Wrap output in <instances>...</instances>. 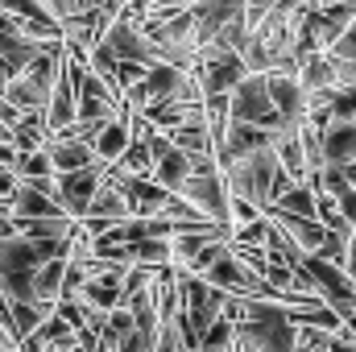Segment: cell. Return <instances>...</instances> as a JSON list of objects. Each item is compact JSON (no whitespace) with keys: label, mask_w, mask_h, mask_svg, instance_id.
I'll use <instances>...</instances> for the list:
<instances>
[{"label":"cell","mask_w":356,"mask_h":352,"mask_svg":"<svg viewBox=\"0 0 356 352\" xmlns=\"http://www.w3.org/2000/svg\"><path fill=\"white\" fill-rule=\"evenodd\" d=\"M220 175H224L228 195L249 199V203H257L261 211H266L269 203H273V199L290 186V178L282 175V162H277L273 145H261V150H253V154H245V158L228 162Z\"/></svg>","instance_id":"1"},{"label":"cell","mask_w":356,"mask_h":352,"mask_svg":"<svg viewBox=\"0 0 356 352\" xmlns=\"http://www.w3.org/2000/svg\"><path fill=\"white\" fill-rule=\"evenodd\" d=\"M186 71L195 75V83L203 88V95H228V91L249 75L245 58L236 50H228V46H216V42L211 46H199L195 50V63Z\"/></svg>","instance_id":"2"},{"label":"cell","mask_w":356,"mask_h":352,"mask_svg":"<svg viewBox=\"0 0 356 352\" xmlns=\"http://www.w3.org/2000/svg\"><path fill=\"white\" fill-rule=\"evenodd\" d=\"M228 104H232V120L261 125L266 133H273V129H282V125H286V120L273 112V99H269L266 75H245L236 88L228 91Z\"/></svg>","instance_id":"3"},{"label":"cell","mask_w":356,"mask_h":352,"mask_svg":"<svg viewBox=\"0 0 356 352\" xmlns=\"http://www.w3.org/2000/svg\"><path fill=\"white\" fill-rule=\"evenodd\" d=\"M178 195H182L186 203H195V211H199L203 220L232 228V195H228V186H224V175H220V170H216V175H191Z\"/></svg>","instance_id":"4"},{"label":"cell","mask_w":356,"mask_h":352,"mask_svg":"<svg viewBox=\"0 0 356 352\" xmlns=\"http://www.w3.org/2000/svg\"><path fill=\"white\" fill-rule=\"evenodd\" d=\"M104 170H108V162H91L83 170H71V175H54V199H58V207L71 216V220H83L91 207V199H95V191H99V182H104Z\"/></svg>","instance_id":"5"},{"label":"cell","mask_w":356,"mask_h":352,"mask_svg":"<svg viewBox=\"0 0 356 352\" xmlns=\"http://www.w3.org/2000/svg\"><path fill=\"white\" fill-rule=\"evenodd\" d=\"M99 42L112 50V58H116V63H145V67H154V63H158V54H154V46H149V38H145L141 21H133V17H124V13L108 25V33H104Z\"/></svg>","instance_id":"6"},{"label":"cell","mask_w":356,"mask_h":352,"mask_svg":"<svg viewBox=\"0 0 356 352\" xmlns=\"http://www.w3.org/2000/svg\"><path fill=\"white\" fill-rule=\"evenodd\" d=\"M269 99H273V112L286 120V125H302L307 120V91L298 88V75H282V71H269Z\"/></svg>","instance_id":"7"},{"label":"cell","mask_w":356,"mask_h":352,"mask_svg":"<svg viewBox=\"0 0 356 352\" xmlns=\"http://www.w3.org/2000/svg\"><path fill=\"white\" fill-rule=\"evenodd\" d=\"M79 120V108H75V79H71V71H67V58H63V71H58V79H54V88H50V99H46V129H50V137L54 133H63L67 125H75Z\"/></svg>","instance_id":"8"},{"label":"cell","mask_w":356,"mask_h":352,"mask_svg":"<svg viewBox=\"0 0 356 352\" xmlns=\"http://www.w3.org/2000/svg\"><path fill=\"white\" fill-rule=\"evenodd\" d=\"M129 116H133V112H129V108H120V116H112L108 125H99V133L91 137V150H95V158H99V162H108V166H112V162L129 150V141H133Z\"/></svg>","instance_id":"9"},{"label":"cell","mask_w":356,"mask_h":352,"mask_svg":"<svg viewBox=\"0 0 356 352\" xmlns=\"http://www.w3.org/2000/svg\"><path fill=\"white\" fill-rule=\"evenodd\" d=\"M46 154H50L54 175H71V170H83V166L95 162V150H91V141H83V137H50L46 141Z\"/></svg>","instance_id":"10"},{"label":"cell","mask_w":356,"mask_h":352,"mask_svg":"<svg viewBox=\"0 0 356 352\" xmlns=\"http://www.w3.org/2000/svg\"><path fill=\"white\" fill-rule=\"evenodd\" d=\"M323 162L327 166H353L356 162V120H332L323 129Z\"/></svg>","instance_id":"11"},{"label":"cell","mask_w":356,"mask_h":352,"mask_svg":"<svg viewBox=\"0 0 356 352\" xmlns=\"http://www.w3.org/2000/svg\"><path fill=\"white\" fill-rule=\"evenodd\" d=\"M298 88L307 91V95L336 88V63H332L327 50H315V54H302L298 58Z\"/></svg>","instance_id":"12"},{"label":"cell","mask_w":356,"mask_h":352,"mask_svg":"<svg viewBox=\"0 0 356 352\" xmlns=\"http://www.w3.org/2000/svg\"><path fill=\"white\" fill-rule=\"evenodd\" d=\"M63 282H67V257H50L33 269V303L54 307L63 298Z\"/></svg>","instance_id":"13"},{"label":"cell","mask_w":356,"mask_h":352,"mask_svg":"<svg viewBox=\"0 0 356 352\" xmlns=\"http://www.w3.org/2000/svg\"><path fill=\"white\" fill-rule=\"evenodd\" d=\"M83 220H104V224H120V220H129V203H124V195L104 178L99 182V191H95V199H91L88 216Z\"/></svg>","instance_id":"14"},{"label":"cell","mask_w":356,"mask_h":352,"mask_svg":"<svg viewBox=\"0 0 356 352\" xmlns=\"http://www.w3.org/2000/svg\"><path fill=\"white\" fill-rule=\"evenodd\" d=\"M8 311H13V340H17V344H21L29 332H38V328L54 315V307H42V303H33V298L8 303Z\"/></svg>","instance_id":"15"},{"label":"cell","mask_w":356,"mask_h":352,"mask_svg":"<svg viewBox=\"0 0 356 352\" xmlns=\"http://www.w3.org/2000/svg\"><path fill=\"white\" fill-rule=\"evenodd\" d=\"M269 207H277V211H290V216H307V220H315V186L311 182H290ZM266 207V211H269Z\"/></svg>","instance_id":"16"},{"label":"cell","mask_w":356,"mask_h":352,"mask_svg":"<svg viewBox=\"0 0 356 352\" xmlns=\"http://www.w3.org/2000/svg\"><path fill=\"white\" fill-rule=\"evenodd\" d=\"M120 175H133V178H154V154H149V145H145V137H133L129 141V150L112 162Z\"/></svg>","instance_id":"17"},{"label":"cell","mask_w":356,"mask_h":352,"mask_svg":"<svg viewBox=\"0 0 356 352\" xmlns=\"http://www.w3.org/2000/svg\"><path fill=\"white\" fill-rule=\"evenodd\" d=\"M199 352H236V323L228 315H220L203 336H199Z\"/></svg>","instance_id":"18"},{"label":"cell","mask_w":356,"mask_h":352,"mask_svg":"<svg viewBox=\"0 0 356 352\" xmlns=\"http://www.w3.org/2000/svg\"><path fill=\"white\" fill-rule=\"evenodd\" d=\"M13 175L21 178V182L54 178V166H50V154H46V145H42V150H33V154H17V166H13Z\"/></svg>","instance_id":"19"},{"label":"cell","mask_w":356,"mask_h":352,"mask_svg":"<svg viewBox=\"0 0 356 352\" xmlns=\"http://www.w3.org/2000/svg\"><path fill=\"white\" fill-rule=\"evenodd\" d=\"M327 112H332V120H356V83L353 88H332Z\"/></svg>","instance_id":"20"},{"label":"cell","mask_w":356,"mask_h":352,"mask_svg":"<svg viewBox=\"0 0 356 352\" xmlns=\"http://www.w3.org/2000/svg\"><path fill=\"white\" fill-rule=\"evenodd\" d=\"M294 328H298L294 352H327L332 336H336V332H323V328H307V323H294Z\"/></svg>","instance_id":"21"},{"label":"cell","mask_w":356,"mask_h":352,"mask_svg":"<svg viewBox=\"0 0 356 352\" xmlns=\"http://www.w3.org/2000/svg\"><path fill=\"white\" fill-rule=\"evenodd\" d=\"M273 4H277V0H249V4H245V25H249V33L261 25V17H266Z\"/></svg>","instance_id":"22"},{"label":"cell","mask_w":356,"mask_h":352,"mask_svg":"<svg viewBox=\"0 0 356 352\" xmlns=\"http://www.w3.org/2000/svg\"><path fill=\"white\" fill-rule=\"evenodd\" d=\"M8 83H13V67H8V63H4V54H0V91L8 88Z\"/></svg>","instance_id":"23"},{"label":"cell","mask_w":356,"mask_h":352,"mask_svg":"<svg viewBox=\"0 0 356 352\" xmlns=\"http://www.w3.org/2000/svg\"><path fill=\"white\" fill-rule=\"evenodd\" d=\"M13 349H17V340H13V336H8V328L0 323V352H13Z\"/></svg>","instance_id":"24"},{"label":"cell","mask_w":356,"mask_h":352,"mask_svg":"<svg viewBox=\"0 0 356 352\" xmlns=\"http://www.w3.org/2000/svg\"><path fill=\"white\" fill-rule=\"evenodd\" d=\"M178 352H199V349H186V344H182V349H178Z\"/></svg>","instance_id":"25"},{"label":"cell","mask_w":356,"mask_h":352,"mask_svg":"<svg viewBox=\"0 0 356 352\" xmlns=\"http://www.w3.org/2000/svg\"><path fill=\"white\" fill-rule=\"evenodd\" d=\"M13 352H21V349H13Z\"/></svg>","instance_id":"26"}]
</instances>
